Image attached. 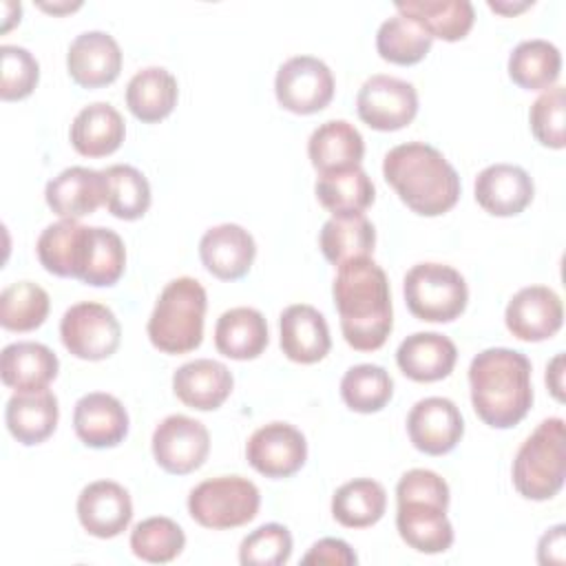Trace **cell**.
I'll return each instance as SVG.
<instances>
[{
	"instance_id": "obj_7",
	"label": "cell",
	"mask_w": 566,
	"mask_h": 566,
	"mask_svg": "<svg viewBox=\"0 0 566 566\" xmlns=\"http://www.w3.org/2000/svg\"><path fill=\"white\" fill-rule=\"evenodd\" d=\"M402 294L409 312L427 323L455 321L469 301L464 276L447 263H416L402 281Z\"/></svg>"
},
{
	"instance_id": "obj_34",
	"label": "cell",
	"mask_w": 566,
	"mask_h": 566,
	"mask_svg": "<svg viewBox=\"0 0 566 566\" xmlns=\"http://www.w3.org/2000/svg\"><path fill=\"white\" fill-rule=\"evenodd\" d=\"M562 71L559 49L542 38L520 42L509 55V77L526 91L551 88Z\"/></svg>"
},
{
	"instance_id": "obj_36",
	"label": "cell",
	"mask_w": 566,
	"mask_h": 566,
	"mask_svg": "<svg viewBox=\"0 0 566 566\" xmlns=\"http://www.w3.org/2000/svg\"><path fill=\"white\" fill-rule=\"evenodd\" d=\"M104 206L124 221H135L150 208V184L142 170L128 164H115L102 170Z\"/></svg>"
},
{
	"instance_id": "obj_6",
	"label": "cell",
	"mask_w": 566,
	"mask_h": 566,
	"mask_svg": "<svg viewBox=\"0 0 566 566\" xmlns=\"http://www.w3.org/2000/svg\"><path fill=\"white\" fill-rule=\"evenodd\" d=\"M566 478V429L562 418H546L522 442L513 460V484L526 500L555 497Z\"/></svg>"
},
{
	"instance_id": "obj_14",
	"label": "cell",
	"mask_w": 566,
	"mask_h": 566,
	"mask_svg": "<svg viewBox=\"0 0 566 566\" xmlns=\"http://www.w3.org/2000/svg\"><path fill=\"white\" fill-rule=\"evenodd\" d=\"M411 444L427 455H442L455 449L464 433V420L453 400L429 396L418 400L407 416Z\"/></svg>"
},
{
	"instance_id": "obj_11",
	"label": "cell",
	"mask_w": 566,
	"mask_h": 566,
	"mask_svg": "<svg viewBox=\"0 0 566 566\" xmlns=\"http://www.w3.org/2000/svg\"><path fill=\"white\" fill-rule=\"evenodd\" d=\"M358 117L374 130H398L413 122L418 93L411 82L394 75H371L356 95Z\"/></svg>"
},
{
	"instance_id": "obj_10",
	"label": "cell",
	"mask_w": 566,
	"mask_h": 566,
	"mask_svg": "<svg viewBox=\"0 0 566 566\" xmlns=\"http://www.w3.org/2000/svg\"><path fill=\"white\" fill-rule=\"evenodd\" d=\"M276 102L296 115L323 111L334 97V75L329 66L314 55H294L285 60L274 77Z\"/></svg>"
},
{
	"instance_id": "obj_47",
	"label": "cell",
	"mask_w": 566,
	"mask_h": 566,
	"mask_svg": "<svg viewBox=\"0 0 566 566\" xmlns=\"http://www.w3.org/2000/svg\"><path fill=\"white\" fill-rule=\"evenodd\" d=\"M539 564H564L566 562V526L557 524L548 528L537 544Z\"/></svg>"
},
{
	"instance_id": "obj_12",
	"label": "cell",
	"mask_w": 566,
	"mask_h": 566,
	"mask_svg": "<svg viewBox=\"0 0 566 566\" xmlns=\"http://www.w3.org/2000/svg\"><path fill=\"white\" fill-rule=\"evenodd\" d=\"M155 462L172 475H186L199 469L210 451V433L203 422L172 413L164 418L153 431Z\"/></svg>"
},
{
	"instance_id": "obj_23",
	"label": "cell",
	"mask_w": 566,
	"mask_h": 566,
	"mask_svg": "<svg viewBox=\"0 0 566 566\" xmlns=\"http://www.w3.org/2000/svg\"><path fill=\"white\" fill-rule=\"evenodd\" d=\"M458 360L455 343L438 332H416L396 349L400 371L416 382H436L447 378Z\"/></svg>"
},
{
	"instance_id": "obj_46",
	"label": "cell",
	"mask_w": 566,
	"mask_h": 566,
	"mask_svg": "<svg viewBox=\"0 0 566 566\" xmlns=\"http://www.w3.org/2000/svg\"><path fill=\"white\" fill-rule=\"evenodd\" d=\"M358 557L352 546L336 537H323L305 553L303 564H329V566H352Z\"/></svg>"
},
{
	"instance_id": "obj_26",
	"label": "cell",
	"mask_w": 566,
	"mask_h": 566,
	"mask_svg": "<svg viewBox=\"0 0 566 566\" xmlns=\"http://www.w3.org/2000/svg\"><path fill=\"white\" fill-rule=\"evenodd\" d=\"M57 418V398L49 389L15 391L4 407L7 429L24 447L44 442L55 431Z\"/></svg>"
},
{
	"instance_id": "obj_29",
	"label": "cell",
	"mask_w": 566,
	"mask_h": 566,
	"mask_svg": "<svg viewBox=\"0 0 566 566\" xmlns=\"http://www.w3.org/2000/svg\"><path fill=\"white\" fill-rule=\"evenodd\" d=\"M126 135L124 117L106 102L84 106L71 124V144L84 157H106L115 153Z\"/></svg>"
},
{
	"instance_id": "obj_45",
	"label": "cell",
	"mask_w": 566,
	"mask_h": 566,
	"mask_svg": "<svg viewBox=\"0 0 566 566\" xmlns=\"http://www.w3.org/2000/svg\"><path fill=\"white\" fill-rule=\"evenodd\" d=\"M564 119H566V91L564 86L546 88L531 106L528 122L535 139L548 148H564Z\"/></svg>"
},
{
	"instance_id": "obj_37",
	"label": "cell",
	"mask_w": 566,
	"mask_h": 566,
	"mask_svg": "<svg viewBox=\"0 0 566 566\" xmlns=\"http://www.w3.org/2000/svg\"><path fill=\"white\" fill-rule=\"evenodd\" d=\"M316 199L332 214L343 212H363L374 203L376 190L369 175L358 166L340 172L318 175L314 186Z\"/></svg>"
},
{
	"instance_id": "obj_21",
	"label": "cell",
	"mask_w": 566,
	"mask_h": 566,
	"mask_svg": "<svg viewBox=\"0 0 566 566\" xmlns=\"http://www.w3.org/2000/svg\"><path fill=\"white\" fill-rule=\"evenodd\" d=\"M77 438L91 449L117 447L128 433V413L124 405L104 391L84 394L73 409Z\"/></svg>"
},
{
	"instance_id": "obj_19",
	"label": "cell",
	"mask_w": 566,
	"mask_h": 566,
	"mask_svg": "<svg viewBox=\"0 0 566 566\" xmlns=\"http://www.w3.org/2000/svg\"><path fill=\"white\" fill-rule=\"evenodd\" d=\"M475 201L493 217H515L533 201V179L513 164H491L475 177Z\"/></svg>"
},
{
	"instance_id": "obj_13",
	"label": "cell",
	"mask_w": 566,
	"mask_h": 566,
	"mask_svg": "<svg viewBox=\"0 0 566 566\" xmlns=\"http://www.w3.org/2000/svg\"><path fill=\"white\" fill-rule=\"evenodd\" d=\"M245 458L250 467L265 478H290L305 464L307 442L296 427L268 422L250 436Z\"/></svg>"
},
{
	"instance_id": "obj_3",
	"label": "cell",
	"mask_w": 566,
	"mask_h": 566,
	"mask_svg": "<svg viewBox=\"0 0 566 566\" xmlns=\"http://www.w3.org/2000/svg\"><path fill=\"white\" fill-rule=\"evenodd\" d=\"M382 175L400 201L422 217L444 214L460 199L455 168L424 142L394 146L382 159Z\"/></svg>"
},
{
	"instance_id": "obj_35",
	"label": "cell",
	"mask_w": 566,
	"mask_h": 566,
	"mask_svg": "<svg viewBox=\"0 0 566 566\" xmlns=\"http://www.w3.org/2000/svg\"><path fill=\"white\" fill-rule=\"evenodd\" d=\"M387 509V493L371 478H356L336 489L332 497V515L347 528L374 526Z\"/></svg>"
},
{
	"instance_id": "obj_25",
	"label": "cell",
	"mask_w": 566,
	"mask_h": 566,
	"mask_svg": "<svg viewBox=\"0 0 566 566\" xmlns=\"http://www.w3.org/2000/svg\"><path fill=\"white\" fill-rule=\"evenodd\" d=\"M46 206L62 219H80L104 206L102 170L71 166L44 188Z\"/></svg>"
},
{
	"instance_id": "obj_22",
	"label": "cell",
	"mask_w": 566,
	"mask_h": 566,
	"mask_svg": "<svg viewBox=\"0 0 566 566\" xmlns=\"http://www.w3.org/2000/svg\"><path fill=\"white\" fill-rule=\"evenodd\" d=\"M281 349L283 354L301 365L318 363L332 347V336L325 316L305 303L290 305L281 312Z\"/></svg>"
},
{
	"instance_id": "obj_40",
	"label": "cell",
	"mask_w": 566,
	"mask_h": 566,
	"mask_svg": "<svg viewBox=\"0 0 566 566\" xmlns=\"http://www.w3.org/2000/svg\"><path fill=\"white\" fill-rule=\"evenodd\" d=\"M51 301L44 287L15 281L0 294V325L9 332H31L46 321Z\"/></svg>"
},
{
	"instance_id": "obj_31",
	"label": "cell",
	"mask_w": 566,
	"mask_h": 566,
	"mask_svg": "<svg viewBox=\"0 0 566 566\" xmlns=\"http://www.w3.org/2000/svg\"><path fill=\"white\" fill-rule=\"evenodd\" d=\"M323 256L336 268L360 256H369L376 245L374 223L363 212L332 214L318 234Z\"/></svg>"
},
{
	"instance_id": "obj_2",
	"label": "cell",
	"mask_w": 566,
	"mask_h": 566,
	"mask_svg": "<svg viewBox=\"0 0 566 566\" xmlns=\"http://www.w3.org/2000/svg\"><path fill=\"white\" fill-rule=\"evenodd\" d=\"M471 402L478 418L493 429L524 420L533 405L531 360L509 347H489L469 365Z\"/></svg>"
},
{
	"instance_id": "obj_27",
	"label": "cell",
	"mask_w": 566,
	"mask_h": 566,
	"mask_svg": "<svg viewBox=\"0 0 566 566\" xmlns=\"http://www.w3.org/2000/svg\"><path fill=\"white\" fill-rule=\"evenodd\" d=\"M307 155L318 175L340 172L360 166L365 142L354 124L345 119H329L310 135Z\"/></svg>"
},
{
	"instance_id": "obj_33",
	"label": "cell",
	"mask_w": 566,
	"mask_h": 566,
	"mask_svg": "<svg viewBox=\"0 0 566 566\" xmlns=\"http://www.w3.org/2000/svg\"><path fill=\"white\" fill-rule=\"evenodd\" d=\"M396 11L416 20L431 38L447 42L462 40L475 20V11L469 0H407L396 2Z\"/></svg>"
},
{
	"instance_id": "obj_15",
	"label": "cell",
	"mask_w": 566,
	"mask_h": 566,
	"mask_svg": "<svg viewBox=\"0 0 566 566\" xmlns=\"http://www.w3.org/2000/svg\"><path fill=\"white\" fill-rule=\"evenodd\" d=\"M504 323L509 332L526 343L555 336L564 323V305L557 292L546 285L522 287L506 305Z\"/></svg>"
},
{
	"instance_id": "obj_30",
	"label": "cell",
	"mask_w": 566,
	"mask_h": 566,
	"mask_svg": "<svg viewBox=\"0 0 566 566\" xmlns=\"http://www.w3.org/2000/svg\"><path fill=\"white\" fill-rule=\"evenodd\" d=\"M265 316L254 307H232L217 318L214 345L234 360H252L268 347Z\"/></svg>"
},
{
	"instance_id": "obj_20",
	"label": "cell",
	"mask_w": 566,
	"mask_h": 566,
	"mask_svg": "<svg viewBox=\"0 0 566 566\" xmlns=\"http://www.w3.org/2000/svg\"><path fill=\"white\" fill-rule=\"evenodd\" d=\"M91 245V228L77 223V219H60L42 230L35 243L38 261L46 272L66 279H80L84 274Z\"/></svg>"
},
{
	"instance_id": "obj_44",
	"label": "cell",
	"mask_w": 566,
	"mask_h": 566,
	"mask_svg": "<svg viewBox=\"0 0 566 566\" xmlns=\"http://www.w3.org/2000/svg\"><path fill=\"white\" fill-rule=\"evenodd\" d=\"M0 64H2L0 97L4 102L29 97L40 80V64L33 57V53H29L24 46L2 44Z\"/></svg>"
},
{
	"instance_id": "obj_32",
	"label": "cell",
	"mask_w": 566,
	"mask_h": 566,
	"mask_svg": "<svg viewBox=\"0 0 566 566\" xmlns=\"http://www.w3.org/2000/svg\"><path fill=\"white\" fill-rule=\"evenodd\" d=\"M177 80L164 66H146L137 71L126 86V106L144 124L168 117L177 104Z\"/></svg>"
},
{
	"instance_id": "obj_42",
	"label": "cell",
	"mask_w": 566,
	"mask_h": 566,
	"mask_svg": "<svg viewBox=\"0 0 566 566\" xmlns=\"http://www.w3.org/2000/svg\"><path fill=\"white\" fill-rule=\"evenodd\" d=\"M126 268V248L117 232L108 228H91V245L82 274V283L108 287L119 281Z\"/></svg>"
},
{
	"instance_id": "obj_39",
	"label": "cell",
	"mask_w": 566,
	"mask_h": 566,
	"mask_svg": "<svg viewBox=\"0 0 566 566\" xmlns=\"http://www.w3.org/2000/svg\"><path fill=\"white\" fill-rule=\"evenodd\" d=\"M394 394V380L389 371L380 365L360 363L345 371L340 378L343 402L358 413L380 411Z\"/></svg>"
},
{
	"instance_id": "obj_49",
	"label": "cell",
	"mask_w": 566,
	"mask_h": 566,
	"mask_svg": "<svg viewBox=\"0 0 566 566\" xmlns=\"http://www.w3.org/2000/svg\"><path fill=\"white\" fill-rule=\"evenodd\" d=\"M533 2H520V4H504V2H493V0H489V7L493 9V11H500V13H517V11H522V9H526V7H531Z\"/></svg>"
},
{
	"instance_id": "obj_38",
	"label": "cell",
	"mask_w": 566,
	"mask_h": 566,
	"mask_svg": "<svg viewBox=\"0 0 566 566\" xmlns=\"http://www.w3.org/2000/svg\"><path fill=\"white\" fill-rule=\"evenodd\" d=\"M433 38L411 18L400 13L387 18L376 33V49L378 55L391 64L409 66L420 62L429 49Z\"/></svg>"
},
{
	"instance_id": "obj_5",
	"label": "cell",
	"mask_w": 566,
	"mask_h": 566,
	"mask_svg": "<svg viewBox=\"0 0 566 566\" xmlns=\"http://www.w3.org/2000/svg\"><path fill=\"white\" fill-rule=\"evenodd\" d=\"M208 296L192 276L172 279L159 294L146 332L164 354H186L201 345Z\"/></svg>"
},
{
	"instance_id": "obj_1",
	"label": "cell",
	"mask_w": 566,
	"mask_h": 566,
	"mask_svg": "<svg viewBox=\"0 0 566 566\" xmlns=\"http://www.w3.org/2000/svg\"><path fill=\"white\" fill-rule=\"evenodd\" d=\"M332 294L347 345L358 352L382 347L394 325L385 270L369 256L352 259L338 265Z\"/></svg>"
},
{
	"instance_id": "obj_43",
	"label": "cell",
	"mask_w": 566,
	"mask_h": 566,
	"mask_svg": "<svg viewBox=\"0 0 566 566\" xmlns=\"http://www.w3.org/2000/svg\"><path fill=\"white\" fill-rule=\"evenodd\" d=\"M292 555V535L283 524L270 522L254 528L239 546L243 566H281Z\"/></svg>"
},
{
	"instance_id": "obj_18",
	"label": "cell",
	"mask_w": 566,
	"mask_h": 566,
	"mask_svg": "<svg viewBox=\"0 0 566 566\" xmlns=\"http://www.w3.org/2000/svg\"><path fill=\"white\" fill-rule=\"evenodd\" d=\"M199 256L212 276L237 281L250 272L256 256V243L239 223H219L203 232Z\"/></svg>"
},
{
	"instance_id": "obj_16",
	"label": "cell",
	"mask_w": 566,
	"mask_h": 566,
	"mask_svg": "<svg viewBox=\"0 0 566 566\" xmlns=\"http://www.w3.org/2000/svg\"><path fill=\"white\" fill-rule=\"evenodd\" d=\"M77 520L93 537H117L133 520V502L128 491L113 480L86 484L77 495Z\"/></svg>"
},
{
	"instance_id": "obj_8",
	"label": "cell",
	"mask_w": 566,
	"mask_h": 566,
	"mask_svg": "<svg viewBox=\"0 0 566 566\" xmlns=\"http://www.w3.org/2000/svg\"><path fill=\"white\" fill-rule=\"evenodd\" d=\"M261 506L254 482L241 475H219L199 482L188 495V513L203 528L226 531L252 522Z\"/></svg>"
},
{
	"instance_id": "obj_4",
	"label": "cell",
	"mask_w": 566,
	"mask_h": 566,
	"mask_svg": "<svg viewBox=\"0 0 566 566\" xmlns=\"http://www.w3.org/2000/svg\"><path fill=\"white\" fill-rule=\"evenodd\" d=\"M396 528L402 542L427 555L444 553L453 544L447 517L449 484L436 471L411 469L396 484Z\"/></svg>"
},
{
	"instance_id": "obj_9",
	"label": "cell",
	"mask_w": 566,
	"mask_h": 566,
	"mask_svg": "<svg viewBox=\"0 0 566 566\" xmlns=\"http://www.w3.org/2000/svg\"><path fill=\"white\" fill-rule=\"evenodd\" d=\"M60 338L75 358L104 360L119 347L122 325L111 307L95 301H82L64 312L60 321Z\"/></svg>"
},
{
	"instance_id": "obj_50",
	"label": "cell",
	"mask_w": 566,
	"mask_h": 566,
	"mask_svg": "<svg viewBox=\"0 0 566 566\" xmlns=\"http://www.w3.org/2000/svg\"><path fill=\"white\" fill-rule=\"evenodd\" d=\"M40 7H42V9H44V11H53V13H62V11H73V9H77V7H80V2H77V4H69V2H66V4H44V2H42V4H40Z\"/></svg>"
},
{
	"instance_id": "obj_17",
	"label": "cell",
	"mask_w": 566,
	"mask_h": 566,
	"mask_svg": "<svg viewBox=\"0 0 566 566\" xmlns=\"http://www.w3.org/2000/svg\"><path fill=\"white\" fill-rule=\"evenodd\" d=\"M66 69L73 82L84 88L106 86L122 71V49L104 31H84L69 46Z\"/></svg>"
},
{
	"instance_id": "obj_28",
	"label": "cell",
	"mask_w": 566,
	"mask_h": 566,
	"mask_svg": "<svg viewBox=\"0 0 566 566\" xmlns=\"http://www.w3.org/2000/svg\"><path fill=\"white\" fill-rule=\"evenodd\" d=\"M57 356L42 343H11L0 354L2 382L15 391L46 389V385L57 376Z\"/></svg>"
},
{
	"instance_id": "obj_48",
	"label": "cell",
	"mask_w": 566,
	"mask_h": 566,
	"mask_svg": "<svg viewBox=\"0 0 566 566\" xmlns=\"http://www.w3.org/2000/svg\"><path fill=\"white\" fill-rule=\"evenodd\" d=\"M546 385L557 400H564V354H557L546 367Z\"/></svg>"
},
{
	"instance_id": "obj_24",
	"label": "cell",
	"mask_w": 566,
	"mask_h": 566,
	"mask_svg": "<svg viewBox=\"0 0 566 566\" xmlns=\"http://www.w3.org/2000/svg\"><path fill=\"white\" fill-rule=\"evenodd\" d=\"M232 374L230 369L212 358H197L184 363L172 374V391L175 396L190 409L212 411L226 402L232 391Z\"/></svg>"
},
{
	"instance_id": "obj_41",
	"label": "cell",
	"mask_w": 566,
	"mask_h": 566,
	"mask_svg": "<svg viewBox=\"0 0 566 566\" xmlns=\"http://www.w3.org/2000/svg\"><path fill=\"white\" fill-rule=\"evenodd\" d=\"M186 546L181 526L164 515L146 517L130 531V551L135 557L150 564L172 562Z\"/></svg>"
}]
</instances>
